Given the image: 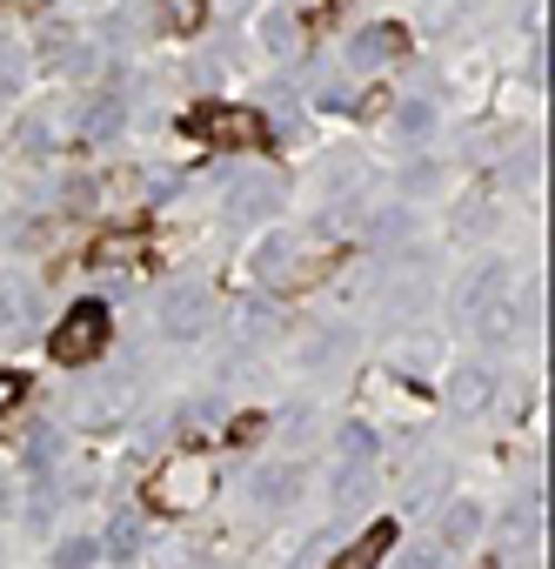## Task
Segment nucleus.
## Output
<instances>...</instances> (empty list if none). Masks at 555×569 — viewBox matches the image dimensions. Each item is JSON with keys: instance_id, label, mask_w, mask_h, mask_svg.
I'll return each mask as SVG.
<instances>
[{"instance_id": "obj_1", "label": "nucleus", "mask_w": 555, "mask_h": 569, "mask_svg": "<svg viewBox=\"0 0 555 569\" xmlns=\"http://www.w3.org/2000/svg\"><path fill=\"white\" fill-rule=\"evenodd\" d=\"M208 496H214V462H208V456H174V462H161L154 482H148V502H154L161 516H188V509H201Z\"/></svg>"}, {"instance_id": "obj_2", "label": "nucleus", "mask_w": 555, "mask_h": 569, "mask_svg": "<svg viewBox=\"0 0 555 569\" xmlns=\"http://www.w3.org/2000/svg\"><path fill=\"white\" fill-rule=\"evenodd\" d=\"M101 349H108V302H74V309L61 316L48 356H54L61 369H81V362H94Z\"/></svg>"}, {"instance_id": "obj_3", "label": "nucleus", "mask_w": 555, "mask_h": 569, "mask_svg": "<svg viewBox=\"0 0 555 569\" xmlns=\"http://www.w3.org/2000/svg\"><path fill=\"white\" fill-rule=\"evenodd\" d=\"M188 134H194V141H214V148H254V141H261V121H254L248 108H214V101H208V108L188 114Z\"/></svg>"}, {"instance_id": "obj_4", "label": "nucleus", "mask_w": 555, "mask_h": 569, "mask_svg": "<svg viewBox=\"0 0 555 569\" xmlns=\"http://www.w3.org/2000/svg\"><path fill=\"white\" fill-rule=\"evenodd\" d=\"M395 536H402V529L382 516V522H369V529H362V536H355V542H349L335 562H329V569H382V556L395 549Z\"/></svg>"}, {"instance_id": "obj_5", "label": "nucleus", "mask_w": 555, "mask_h": 569, "mask_svg": "<svg viewBox=\"0 0 555 569\" xmlns=\"http://www.w3.org/2000/svg\"><path fill=\"white\" fill-rule=\"evenodd\" d=\"M21 402H28V376L21 369H0V416L21 409Z\"/></svg>"}, {"instance_id": "obj_6", "label": "nucleus", "mask_w": 555, "mask_h": 569, "mask_svg": "<svg viewBox=\"0 0 555 569\" xmlns=\"http://www.w3.org/2000/svg\"><path fill=\"white\" fill-rule=\"evenodd\" d=\"M161 14H168V21H174V28H181V21H188V28H194V21H201V0H168V8H161Z\"/></svg>"}, {"instance_id": "obj_7", "label": "nucleus", "mask_w": 555, "mask_h": 569, "mask_svg": "<svg viewBox=\"0 0 555 569\" xmlns=\"http://www.w3.org/2000/svg\"><path fill=\"white\" fill-rule=\"evenodd\" d=\"M261 429H268V422H261V416H234V429H228V436H234V442H254V436H261Z\"/></svg>"}]
</instances>
